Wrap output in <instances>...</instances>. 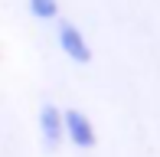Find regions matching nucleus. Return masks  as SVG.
I'll use <instances>...</instances> for the list:
<instances>
[{"mask_svg":"<svg viewBox=\"0 0 160 157\" xmlns=\"http://www.w3.org/2000/svg\"><path fill=\"white\" fill-rule=\"evenodd\" d=\"M26 7H30L33 20H39V23H49L59 17V0H26Z\"/></svg>","mask_w":160,"mask_h":157,"instance_id":"nucleus-4","label":"nucleus"},{"mask_svg":"<svg viewBox=\"0 0 160 157\" xmlns=\"http://www.w3.org/2000/svg\"><path fill=\"white\" fill-rule=\"evenodd\" d=\"M56 43H59V49H62L65 56H69L72 62H78V66L92 62V46H88L85 33L78 30L75 23H69V20H59V30H56Z\"/></svg>","mask_w":160,"mask_h":157,"instance_id":"nucleus-2","label":"nucleus"},{"mask_svg":"<svg viewBox=\"0 0 160 157\" xmlns=\"http://www.w3.org/2000/svg\"><path fill=\"white\" fill-rule=\"evenodd\" d=\"M39 138L46 151H59V144L65 141V124H62V111L59 105L46 102L39 108Z\"/></svg>","mask_w":160,"mask_h":157,"instance_id":"nucleus-3","label":"nucleus"},{"mask_svg":"<svg viewBox=\"0 0 160 157\" xmlns=\"http://www.w3.org/2000/svg\"><path fill=\"white\" fill-rule=\"evenodd\" d=\"M62 124H65V141L69 144H75L78 151H92L95 147V124H92V118L85 115V111L78 108H65L62 111Z\"/></svg>","mask_w":160,"mask_h":157,"instance_id":"nucleus-1","label":"nucleus"}]
</instances>
